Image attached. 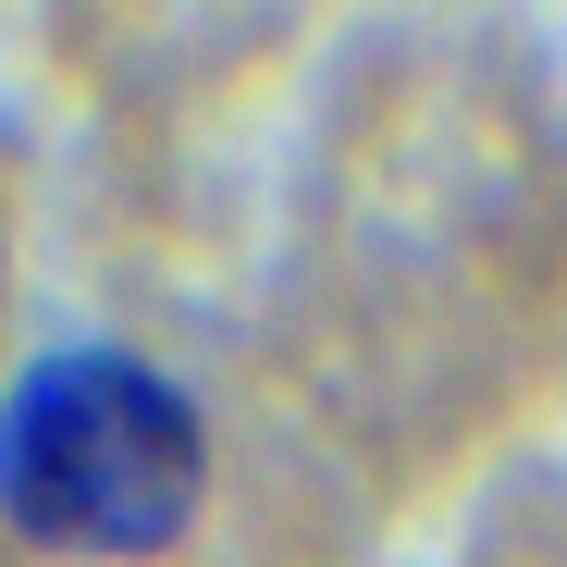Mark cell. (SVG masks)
Masks as SVG:
<instances>
[{"instance_id": "1", "label": "cell", "mask_w": 567, "mask_h": 567, "mask_svg": "<svg viewBox=\"0 0 567 567\" xmlns=\"http://www.w3.org/2000/svg\"><path fill=\"white\" fill-rule=\"evenodd\" d=\"M210 432L124 346H50L0 395V518L50 555H161L198 518Z\"/></svg>"}]
</instances>
